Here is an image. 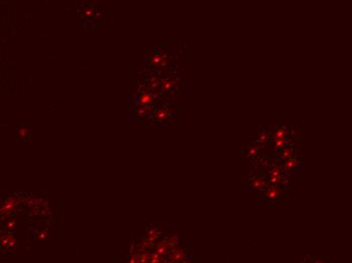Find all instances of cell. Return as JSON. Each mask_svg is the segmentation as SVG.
<instances>
[{
    "mask_svg": "<svg viewBox=\"0 0 352 263\" xmlns=\"http://www.w3.org/2000/svg\"><path fill=\"white\" fill-rule=\"evenodd\" d=\"M280 174H281V170L279 167H275L273 168L270 172V180H271V182H276V181L279 180L280 178Z\"/></svg>",
    "mask_w": 352,
    "mask_h": 263,
    "instance_id": "1",
    "label": "cell"
},
{
    "mask_svg": "<svg viewBox=\"0 0 352 263\" xmlns=\"http://www.w3.org/2000/svg\"><path fill=\"white\" fill-rule=\"evenodd\" d=\"M297 160H295V159H289V160H287L285 163H284V168H285V170H291V169H294V168L295 167V165H297Z\"/></svg>",
    "mask_w": 352,
    "mask_h": 263,
    "instance_id": "4",
    "label": "cell"
},
{
    "mask_svg": "<svg viewBox=\"0 0 352 263\" xmlns=\"http://www.w3.org/2000/svg\"><path fill=\"white\" fill-rule=\"evenodd\" d=\"M286 136V131L284 129H278L275 134V139H284Z\"/></svg>",
    "mask_w": 352,
    "mask_h": 263,
    "instance_id": "5",
    "label": "cell"
},
{
    "mask_svg": "<svg viewBox=\"0 0 352 263\" xmlns=\"http://www.w3.org/2000/svg\"><path fill=\"white\" fill-rule=\"evenodd\" d=\"M257 153H258V150H257V148H255V147H250V148H249V154L252 155V156H254V155H256Z\"/></svg>",
    "mask_w": 352,
    "mask_h": 263,
    "instance_id": "8",
    "label": "cell"
},
{
    "mask_svg": "<svg viewBox=\"0 0 352 263\" xmlns=\"http://www.w3.org/2000/svg\"><path fill=\"white\" fill-rule=\"evenodd\" d=\"M266 140H267V135H263L260 138V141H266Z\"/></svg>",
    "mask_w": 352,
    "mask_h": 263,
    "instance_id": "9",
    "label": "cell"
},
{
    "mask_svg": "<svg viewBox=\"0 0 352 263\" xmlns=\"http://www.w3.org/2000/svg\"><path fill=\"white\" fill-rule=\"evenodd\" d=\"M275 145L277 148H282L285 145L284 139H275Z\"/></svg>",
    "mask_w": 352,
    "mask_h": 263,
    "instance_id": "7",
    "label": "cell"
},
{
    "mask_svg": "<svg viewBox=\"0 0 352 263\" xmlns=\"http://www.w3.org/2000/svg\"><path fill=\"white\" fill-rule=\"evenodd\" d=\"M279 193H280V191H279V189H278V188L271 187L267 192H266L265 196H266V198H275L276 196L279 195Z\"/></svg>",
    "mask_w": 352,
    "mask_h": 263,
    "instance_id": "3",
    "label": "cell"
},
{
    "mask_svg": "<svg viewBox=\"0 0 352 263\" xmlns=\"http://www.w3.org/2000/svg\"><path fill=\"white\" fill-rule=\"evenodd\" d=\"M264 186H267V183L265 182V180L263 178L258 177L252 182V187L253 188H262Z\"/></svg>",
    "mask_w": 352,
    "mask_h": 263,
    "instance_id": "2",
    "label": "cell"
},
{
    "mask_svg": "<svg viewBox=\"0 0 352 263\" xmlns=\"http://www.w3.org/2000/svg\"><path fill=\"white\" fill-rule=\"evenodd\" d=\"M291 153H293V151H291L290 149H285V150H283V152H282V158H284V159H287V158H289L290 156H291Z\"/></svg>",
    "mask_w": 352,
    "mask_h": 263,
    "instance_id": "6",
    "label": "cell"
}]
</instances>
